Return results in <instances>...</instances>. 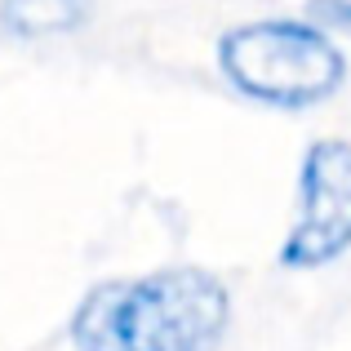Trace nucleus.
<instances>
[{
  "mask_svg": "<svg viewBox=\"0 0 351 351\" xmlns=\"http://www.w3.org/2000/svg\"><path fill=\"white\" fill-rule=\"evenodd\" d=\"M232 325V285L214 267L165 263L89 285L67 338L76 351H223Z\"/></svg>",
  "mask_w": 351,
  "mask_h": 351,
  "instance_id": "f257e3e1",
  "label": "nucleus"
},
{
  "mask_svg": "<svg viewBox=\"0 0 351 351\" xmlns=\"http://www.w3.org/2000/svg\"><path fill=\"white\" fill-rule=\"evenodd\" d=\"M214 76L236 103L271 116H311L351 80V58L338 32L307 9L236 18L214 40Z\"/></svg>",
  "mask_w": 351,
  "mask_h": 351,
  "instance_id": "f03ea898",
  "label": "nucleus"
},
{
  "mask_svg": "<svg viewBox=\"0 0 351 351\" xmlns=\"http://www.w3.org/2000/svg\"><path fill=\"white\" fill-rule=\"evenodd\" d=\"M351 258V138L320 134L293 165L289 227L276 245L285 276H316Z\"/></svg>",
  "mask_w": 351,
  "mask_h": 351,
  "instance_id": "7ed1b4c3",
  "label": "nucleus"
},
{
  "mask_svg": "<svg viewBox=\"0 0 351 351\" xmlns=\"http://www.w3.org/2000/svg\"><path fill=\"white\" fill-rule=\"evenodd\" d=\"M94 0H0V32L14 40H62L89 27Z\"/></svg>",
  "mask_w": 351,
  "mask_h": 351,
  "instance_id": "20e7f679",
  "label": "nucleus"
},
{
  "mask_svg": "<svg viewBox=\"0 0 351 351\" xmlns=\"http://www.w3.org/2000/svg\"><path fill=\"white\" fill-rule=\"evenodd\" d=\"M302 9H307L311 18H320L329 32L351 36V0H307Z\"/></svg>",
  "mask_w": 351,
  "mask_h": 351,
  "instance_id": "39448f33",
  "label": "nucleus"
}]
</instances>
